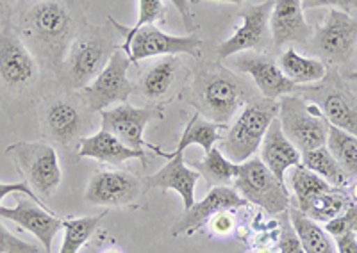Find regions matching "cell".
<instances>
[{
  "label": "cell",
  "mask_w": 357,
  "mask_h": 253,
  "mask_svg": "<svg viewBox=\"0 0 357 253\" xmlns=\"http://www.w3.org/2000/svg\"><path fill=\"white\" fill-rule=\"evenodd\" d=\"M20 36L38 61L59 74L63 59L77 29V17L65 0H36L22 15Z\"/></svg>",
  "instance_id": "1"
},
{
  "label": "cell",
  "mask_w": 357,
  "mask_h": 253,
  "mask_svg": "<svg viewBox=\"0 0 357 253\" xmlns=\"http://www.w3.org/2000/svg\"><path fill=\"white\" fill-rule=\"evenodd\" d=\"M257 98L248 82L216 63H202L191 77L186 100L209 122L227 125L245 104Z\"/></svg>",
  "instance_id": "2"
},
{
  "label": "cell",
  "mask_w": 357,
  "mask_h": 253,
  "mask_svg": "<svg viewBox=\"0 0 357 253\" xmlns=\"http://www.w3.org/2000/svg\"><path fill=\"white\" fill-rule=\"evenodd\" d=\"M120 47L104 29H82L73 38L63 59L59 77L66 90L81 91L100 74Z\"/></svg>",
  "instance_id": "3"
},
{
  "label": "cell",
  "mask_w": 357,
  "mask_h": 253,
  "mask_svg": "<svg viewBox=\"0 0 357 253\" xmlns=\"http://www.w3.org/2000/svg\"><path fill=\"white\" fill-rule=\"evenodd\" d=\"M40 61L15 29L11 20L0 24V97H24L40 82Z\"/></svg>",
  "instance_id": "4"
},
{
  "label": "cell",
  "mask_w": 357,
  "mask_h": 253,
  "mask_svg": "<svg viewBox=\"0 0 357 253\" xmlns=\"http://www.w3.org/2000/svg\"><path fill=\"white\" fill-rule=\"evenodd\" d=\"M279 115V100L254 98L241 107L240 115L223 136L222 154L232 163L241 164L250 159L263 143L268 126Z\"/></svg>",
  "instance_id": "5"
},
{
  "label": "cell",
  "mask_w": 357,
  "mask_h": 253,
  "mask_svg": "<svg viewBox=\"0 0 357 253\" xmlns=\"http://www.w3.org/2000/svg\"><path fill=\"white\" fill-rule=\"evenodd\" d=\"M277 120L286 138L304 154L327 145L331 123L321 115L320 107L301 95L280 97Z\"/></svg>",
  "instance_id": "6"
},
{
  "label": "cell",
  "mask_w": 357,
  "mask_h": 253,
  "mask_svg": "<svg viewBox=\"0 0 357 253\" xmlns=\"http://www.w3.org/2000/svg\"><path fill=\"white\" fill-rule=\"evenodd\" d=\"M18 172L34 193L52 196L61 186L63 172L56 148L45 141H17L6 148Z\"/></svg>",
  "instance_id": "7"
},
{
  "label": "cell",
  "mask_w": 357,
  "mask_h": 253,
  "mask_svg": "<svg viewBox=\"0 0 357 253\" xmlns=\"http://www.w3.org/2000/svg\"><path fill=\"white\" fill-rule=\"evenodd\" d=\"M232 184L248 204L257 205L272 216H279L291 205L286 184L279 182V179L257 157H250L240 164V173Z\"/></svg>",
  "instance_id": "8"
},
{
  "label": "cell",
  "mask_w": 357,
  "mask_h": 253,
  "mask_svg": "<svg viewBox=\"0 0 357 253\" xmlns=\"http://www.w3.org/2000/svg\"><path fill=\"white\" fill-rule=\"evenodd\" d=\"M302 93L320 107L331 125L357 138V95L337 72H327L321 84L304 86Z\"/></svg>",
  "instance_id": "9"
},
{
  "label": "cell",
  "mask_w": 357,
  "mask_h": 253,
  "mask_svg": "<svg viewBox=\"0 0 357 253\" xmlns=\"http://www.w3.org/2000/svg\"><path fill=\"white\" fill-rule=\"evenodd\" d=\"M307 49L331 65H347L357 49V20L349 13L331 9L324 24L312 29Z\"/></svg>",
  "instance_id": "10"
},
{
  "label": "cell",
  "mask_w": 357,
  "mask_h": 253,
  "mask_svg": "<svg viewBox=\"0 0 357 253\" xmlns=\"http://www.w3.org/2000/svg\"><path fill=\"white\" fill-rule=\"evenodd\" d=\"M132 65L122 49L114 50L109 63L100 74L81 90V97L91 113H100L111 106L126 104L132 93H136V84L129 81V66Z\"/></svg>",
  "instance_id": "11"
},
{
  "label": "cell",
  "mask_w": 357,
  "mask_h": 253,
  "mask_svg": "<svg viewBox=\"0 0 357 253\" xmlns=\"http://www.w3.org/2000/svg\"><path fill=\"white\" fill-rule=\"evenodd\" d=\"M89 107L82 97L61 95L47 100L41 109V125L45 134L61 147H70L79 139L84 138L89 129Z\"/></svg>",
  "instance_id": "12"
},
{
  "label": "cell",
  "mask_w": 357,
  "mask_h": 253,
  "mask_svg": "<svg viewBox=\"0 0 357 253\" xmlns=\"http://www.w3.org/2000/svg\"><path fill=\"white\" fill-rule=\"evenodd\" d=\"M199 36L188 34V36H172L162 33L155 25H145L130 36L126 47H120L129 56L130 63L143 61V59L158 58V56H178L186 54L193 58H200Z\"/></svg>",
  "instance_id": "13"
},
{
  "label": "cell",
  "mask_w": 357,
  "mask_h": 253,
  "mask_svg": "<svg viewBox=\"0 0 357 253\" xmlns=\"http://www.w3.org/2000/svg\"><path fill=\"white\" fill-rule=\"evenodd\" d=\"M161 118V107H134L126 102L100 111V129L116 136L122 143L134 148V150L149 148L151 152H154L158 147L152 143H146L145 139H143V132H145V126L152 120Z\"/></svg>",
  "instance_id": "14"
},
{
  "label": "cell",
  "mask_w": 357,
  "mask_h": 253,
  "mask_svg": "<svg viewBox=\"0 0 357 253\" xmlns=\"http://www.w3.org/2000/svg\"><path fill=\"white\" fill-rule=\"evenodd\" d=\"M273 0H266L261 4L250 6L240 13L241 25L234 31L231 38L222 41L216 49L220 59H227L234 54L252 50L261 52L272 41L270 34V13H272Z\"/></svg>",
  "instance_id": "15"
},
{
  "label": "cell",
  "mask_w": 357,
  "mask_h": 253,
  "mask_svg": "<svg viewBox=\"0 0 357 253\" xmlns=\"http://www.w3.org/2000/svg\"><path fill=\"white\" fill-rule=\"evenodd\" d=\"M234 68L240 70L241 74L250 75L256 90L270 100H277V98L286 97V95L302 93V90H304V86H298V84L289 81L282 74V70L279 68L275 59L270 58L268 54H241L234 59Z\"/></svg>",
  "instance_id": "16"
},
{
  "label": "cell",
  "mask_w": 357,
  "mask_h": 253,
  "mask_svg": "<svg viewBox=\"0 0 357 253\" xmlns=\"http://www.w3.org/2000/svg\"><path fill=\"white\" fill-rule=\"evenodd\" d=\"M142 180L129 172H98L89 179L84 198L89 205L100 207H126L142 195Z\"/></svg>",
  "instance_id": "17"
},
{
  "label": "cell",
  "mask_w": 357,
  "mask_h": 253,
  "mask_svg": "<svg viewBox=\"0 0 357 253\" xmlns=\"http://www.w3.org/2000/svg\"><path fill=\"white\" fill-rule=\"evenodd\" d=\"M270 34L273 49L288 45H304L312 34L302 8V0H273L270 13Z\"/></svg>",
  "instance_id": "18"
},
{
  "label": "cell",
  "mask_w": 357,
  "mask_h": 253,
  "mask_svg": "<svg viewBox=\"0 0 357 253\" xmlns=\"http://www.w3.org/2000/svg\"><path fill=\"white\" fill-rule=\"evenodd\" d=\"M248 202L245 200L240 193L234 188L229 186H216L211 191L207 193L204 200L195 202L188 211H184L183 218L175 223L174 236L178 234H193L200 230L207 221H211L213 216L223 211H232V209H240L247 205Z\"/></svg>",
  "instance_id": "19"
},
{
  "label": "cell",
  "mask_w": 357,
  "mask_h": 253,
  "mask_svg": "<svg viewBox=\"0 0 357 253\" xmlns=\"http://www.w3.org/2000/svg\"><path fill=\"white\" fill-rule=\"evenodd\" d=\"M0 216L33 234L47 253H50L56 234L63 229V218L56 216V213H52L50 209L41 207L31 198L18 200L15 207L0 205Z\"/></svg>",
  "instance_id": "20"
},
{
  "label": "cell",
  "mask_w": 357,
  "mask_h": 253,
  "mask_svg": "<svg viewBox=\"0 0 357 253\" xmlns=\"http://www.w3.org/2000/svg\"><path fill=\"white\" fill-rule=\"evenodd\" d=\"M84 157L100 161V163L113 164V166H122L127 161L138 159L142 161L143 166H146L145 152L127 147L116 136L104 131V129H100L95 134L84 136V138L79 139L77 159H84Z\"/></svg>",
  "instance_id": "21"
},
{
  "label": "cell",
  "mask_w": 357,
  "mask_h": 253,
  "mask_svg": "<svg viewBox=\"0 0 357 253\" xmlns=\"http://www.w3.org/2000/svg\"><path fill=\"white\" fill-rule=\"evenodd\" d=\"M200 179V173L195 168L191 170L184 164L183 154H177L168 163L158 170L154 175H151L145 180L146 188L155 189H172V191L178 193V196L183 198L184 211L195 204V186Z\"/></svg>",
  "instance_id": "22"
},
{
  "label": "cell",
  "mask_w": 357,
  "mask_h": 253,
  "mask_svg": "<svg viewBox=\"0 0 357 253\" xmlns=\"http://www.w3.org/2000/svg\"><path fill=\"white\" fill-rule=\"evenodd\" d=\"M261 161L264 166L284 184V175L289 168L301 164L302 152L295 147L280 129L279 120H273L261 143Z\"/></svg>",
  "instance_id": "23"
},
{
  "label": "cell",
  "mask_w": 357,
  "mask_h": 253,
  "mask_svg": "<svg viewBox=\"0 0 357 253\" xmlns=\"http://www.w3.org/2000/svg\"><path fill=\"white\" fill-rule=\"evenodd\" d=\"M181 68H183V65L175 56H168V58L161 59L139 77L138 84H136V91L142 93L145 98H149V100H152V102L162 100L174 88V82Z\"/></svg>",
  "instance_id": "24"
},
{
  "label": "cell",
  "mask_w": 357,
  "mask_h": 253,
  "mask_svg": "<svg viewBox=\"0 0 357 253\" xmlns=\"http://www.w3.org/2000/svg\"><path fill=\"white\" fill-rule=\"evenodd\" d=\"M277 65L282 70V74L298 86H312L324 81L327 75V66L321 59L305 58L293 47H288L279 54Z\"/></svg>",
  "instance_id": "25"
},
{
  "label": "cell",
  "mask_w": 357,
  "mask_h": 253,
  "mask_svg": "<svg viewBox=\"0 0 357 253\" xmlns=\"http://www.w3.org/2000/svg\"><path fill=\"white\" fill-rule=\"evenodd\" d=\"M222 129L223 125L209 122V120H206L204 116H200L199 113H195L193 118L188 122L181 139H178L177 148H175L174 152H162L161 148L158 147L154 150V154L165 157V159H172V157L177 156V154H183V152L186 150L188 147H191V145H199V147H202V150L207 154V152H211V148L215 147L216 141L222 139V136H220V131H222Z\"/></svg>",
  "instance_id": "26"
},
{
  "label": "cell",
  "mask_w": 357,
  "mask_h": 253,
  "mask_svg": "<svg viewBox=\"0 0 357 253\" xmlns=\"http://www.w3.org/2000/svg\"><path fill=\"white\" fill-rule=\"evenodd\" d=\"M288 213L293 229L298 234L304 253H337L333 236L318 221L311 220L295 205H289Z\"/></svg>",
  "instance_id": "27"
},
{
  "label": "cell",
  "mask_w": 357,
  "mask_h": 253,
  "mask_svg": "<svg viewBox=\"0 0 357 253\" xmlns=\"http://www.w3.org/2000/svg\"><path fill=\"white\" fill-rule=\"evenodd\" d=\"M289 186H291V191L293 195H295V207L301 209L302 213L307 211L309 205L317 200L318 196L331 191V189L334 188V186H331L327 180L321 179L320 175H317L314 172L307 170L302 163L293 166L291 175H289Z\"/></svg>",
  "instance_id": "28"
},
{
  "label": "cell",
  "mask_w": 357,
  "mask_h": 253,
  "mask_svg": "<svg viewBox=\"0 0 357 253\" xmlns=\"http://www.w3.org/2000/svg\"><path fill=\"white\" fill-rule=\"evenodd\" d=\"M302 164L307 170L320 175L321 179L327 180L334 188H347L349 186V177L343 172V168L340 166L334 156L329 152L327 147L314 148V150H307L302 154Z\"/></svg>",
  "instance_id": "29"
},
{
  "label": "cell",
  "mask_w": 357,
  "mask_h": 253,
  "mask_svg": "<svg viewBox=\"0 0 357 253\" xmlns=\"http://www.w3.org/2000/svg\"><path fill=\"white\" fill-rule=\"evenodd\" d=\"M193 168L200 173V177H206V180L213 188L232 184L240 173V164L232 163L231 159L223 156L220 148L215 147L211 148V152H207L204 161L193 163Z\"/></svg>",
  "instance_id": "30"
},
{
  "label": "cell",
  "mask_w": 357,
  "mask_h": 253,
  "mask_svg": "<svg viewBox=\"0 0 357 253\" xmlns=\"http://www.w3.org/2000/svg\"><path fill=\"white\" fill-rule=\"evenodd\" d=\"M107 213L97 214V216L84 218H63V229L65 237L59 253H79V250L88 243V239L98 229V225L106 218Z\"/></svg>",
  "instance_id": "31"
},
{
  "label": "cell",
  "mask_w": 357,
  "mask_h": 253,
  "mask_svg": "<svg viewBox=\"0 0 357 253\" xmlns=\"http://www.w3.org/2000/svg\"><path fill=\"white\" fill-rule=\"evenodd\" d=\"M327 148L334 156V159L340 163L343 172L349 179H357V138L341 131L337 126H329V136H327Z\"/></svg>",
  "instance_id": "32"
},
{
  "label": "cell",
  "mask_w": 357,
  "mask_h": 253,
  "mask_svg": "<svg viewBox=\"0 0 357 253\" xmlns=\"http://www.w3.org/2000/svg\"><path fill=\"white\" fill-rule=\"evenodd\" d=\"M138 20H136L132 27H126V25L118 24L113 17L107 18V22L123 36V43L120 47H126L129 43L130 36L136 31H139L145 25H155V22H162L165 17H167V6H165L162 0H138Z\"/></svg>",
  "instance_id": "33"
},
{
  "label": "cell",
  "mask_w": 357,
  "mask_h": 253,
  "mask_svg": "<svg viewBox=\"0 0 357 253\" xmlns=\"http://www.w3.org/2000/svg\"><path fill=\"white\" fill-rule=\"evenodd\" d=\"M350 205V198L341 191V188H333L331 191L324 193L312 202L307 207L304 214H307L311 220L321 221V223H327V221L334 220L336 216H340L343 211Z\"/></svg>",
  "instance_id": "34"
},
{
  "label": "cell",
  "mask_w": 357,
  "mask_h": 253,
  "mask_svg": "<svg viewBox=\"0 0 357 253\" xmlns=\"http://www.w3.org/2000/svg\"><path fill=\"white\" fill-rule=\"evenodd\" d=\"M279 225H280V234H279V253H304L302 243L298 239V234L293 229L291 220H289V213L279 214Z\"/></svg>",
  "instance_id": "35"
},
{
  "label": "cell",
  "mask_w": 357,
  "mask_h": 253,
  "mask_svg": "<svg viewBox=\"0 0 357 253\" xmlns=\"http://www.w3.org/2000/svg\"><path fill=\"white\" fill-rule=\"evenodd\" d=\"M325 230H327L333 237L343 236V234L349 232L357 234V205L350 204L340 216L327 221V223H325Z\"/></svg>",
  "instance_id": "36"
},
{
  "label": "cell",
  "mask_w": 357,
  "mask_h": 253,
  "mask_svg": "<svg viewBox=\"0 0 357 253\" xmlns=\"http://www.w3.org/2000/svg\"><path fill=\"white\" fill-rule=\"evenodd\" d=\"M0 253H40V248L13 236L4 225L0 223Z\"/></svg>",
  "instance_id": "37"
},
{
  "label": "cell",
  "mask_w": 357,
  "mask_h": 253,
  "mask_svg": "<svg viewBox=\"0 0 357 253\" xmlns=\"http://www.w3.org/2000/svg\"><path fill=\"white\" fill-rule=\"evenodd\" d=\"M13 193H22V195H25L27 198H31V200H34L36 204H40L41 207L49 209V205L45 204L41 198H38L36 193L33 191V188H31L24 179H22L20 182H0V202L4 200L8 195H13Z\"/></svg>",
  "instance_id": "38"
},
{
  "label": "cell",
  "mask_w": 357,
  "mask_h": 253,
  "mask_svg": "<svg viewBox=\"0 0 357 253\" xmlns=\"http://www.w3.org/2000/svg\"><path fill=\"white\" fill-rule=\"evenodd\" d=\"M302 8H304V11L314 8H333L350 15V11L357 9V0H302Z\"/></svg>",
  "instance_id": "39"
},
{
  "label": "cell",
  "mask_w": 357,
  "mask_h": 253,
  "mask_svg": "<svg viewBox=\"0 0 357 253\" xmlns=\"http://www.w3.org/2000/svg\"><path fill=\"white\" fill-rule=\"evenodd\" d=\"M211 227L216 234H222V236H225V234L232 232V229H234V216H232L229 211L218 213L216 216H213Z\"/></svg>",
  "instance_id": "40"
},
{
  "label": "cell",
  "mask_w": 357,
  "mask_h": 253,
  "mask_svg": "<svg viewBox=\"0 0 357 253\" xmlns=\"http://www.w3.org/2000/svg\"><path fill=\"white\" fill-rule=\"evenodd\" d=\"M174 8L177 9L181 18L184 22V29L188 31L190 34H193V29H195V25H193V13H191V0H170Z\"/></svg>",
  "instance_id": "41"
},
{
  "label": "cell",
  "mask_w": 357,
  "mask_h": 253,
  "mask_svg": "<svg viewBox=\"0 0 357 253\" xmlns=\"http://www.w3.org/2000/svg\"><path fill=\"white\" fill-rule=\"evenodd\" d=\"M337 253H357V234L349 232L336 237Z\"/></svg>",
  "instance_id": "42"
},
{
  "label": "cell",
  "mask_w": 357,
  "mask_h": 253,
  "mask_svg": "<svg viewBox=\"0 0 357 253\" xmlns=\"http://www.w3.org/2000/svg\"><path fill=\"white\" fill-rule=\"evenodd\" d=\"M17 0H0V24L6 20H9V15H6V11L9 13L11 6L15 4Z\"/></svg>",
  "instance_id": "43"
},
{
  "label": "cell",
  "mask_w": 357,
  "mask_h": 253,
  "mask_svg": "<svg viewBox=\"0 0 357 253\" xmlns=\"http://www.w3.org/2000/svg\"><path fill=\"white\" fill-rule=\"evenodd\" d=\"M200 2H229V4H243L245 0H191V4H200Z\"/></svg>",
  "instance_id": "44"
},
{
  "label": "cell",
  "mask_w": 357,
  "mask_h": 253,
  "mask_svg": "<svg viewBox=\"0 0 357 253\" xmlns=\"http://www.w3.org/2000/svg\"><path fill=\"white\" fill-rule=\"evenodd\" d=\"M350 196H352L354 200L357 202V182H354V186L350 188Z\"/></svg>",
  "instance_id": "45"
},
{
  "label": "cell",
  "mask_w": 357,
  "mask_h": 253,
  "mask_svg": "<svg viewBox=\"0 0 357 253\" xmlns=\"http://www.w3.org/2000/svg\"><path fill=\"white\" fill-rule=\"evenodd\" d=\"M347 79L352 82H357V70H354V72H350L349 75H347Z\"/></svg>",
  "instance_id": "46"
},
{
  "label": "cell",
  "mask_w": 357,
  "mask_h": 253,
  "mask_svg": "<svg viewBox=\"0 0 357 253\" xmlns=\"http://www.w3.org/2000/svg\"><path fill=\"white\" fill-rule=\"evenodd\" d=\"M352 90H354V93H356V95H357V82H356V86H354V88H352Z\"/></svg>",
  "instance_id": "47"
},
{
  "label": "cell",
  "mask_w": 357,
  "mask_h": 253,
  "mask_svg": "<svg viewBox=\"0 0 357 253\" xmlns=\"http://www.w3.org/2000/svg\"><path fill=\"white\" fill-rule=\"evenodd\" d=\"M111 253H114V252H111Z\"/></svg>",
  "instance_id": "48"
}]
</instances>
